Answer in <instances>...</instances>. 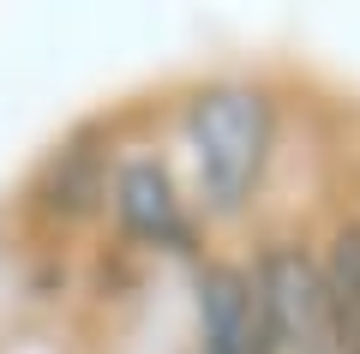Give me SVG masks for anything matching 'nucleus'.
Segmentation results:
<instances>
[{
  "instance_id": "obj_3",
  "label": "nucleus",
  "mask_w": 360,
  "mask_h": 354,
  "mask_svg": "<svg viewBox=\"0 0 360 354\" xmlns=\"http://www.w3.org/2000/svg\"><path fill=\"white\" fill-rule=\"evenodd\" d=\"M115 222L120 234H132L139 246H162V253H193V216L180 204L174 180H168L162 163L150 156H132V163L115 168Z\"/></svg>"
},
{
  "instance_id": "obj_4",
  "label": "nucleus",
  "mask_w": 360,
  "mask_h": 354,
  "mask_svg": "<svg viewBox=\"0 0 360 354\" xmlns=\"http://www.w3.org/2000/svg\"><path fill=\"white\" fill-rule=\"evenodd\" d=\"M198 354H258V306L246 270L210 265L198 277Z\"/></svg>"
},
{
  "instance_id": "obj_2",
  "label": "nucleus",
  "mask_w": 360,
  "mask_h": 354,
  "mask_svg": "<svg viewBox=\"0 0 360 354\" xmlns=\"http://www.w3.org/2000/svg\"><path fill=\"white\" fill-rule=\"evenodd\" d=\"M252 306H258V354H330L324 270L300 246H270L252 265Z\"/></svg>"
},
{
  "instance_id": "obj_5",
  "label": "nucleus",
  "mask_w": 360,
  "mask_h": 354,
  "mask_svg": "<svg viewBox=\"0 0 360 354\" xmlns=\"http://www.w3.org/2000/svg\"><path fill=\"white\" fill-rule=\"evenodd\" d=\"M324 312H330V354H360V222L342 228L324 258Z\"/></svg>"
},
{
  "instance_id": "obj_1",
  "label": "nucleus",
  "mask_w": 360,
  "mask_h": 354,
  "mask_svg": "<svg viewBox=\"0 0 360 354\" xmlns=\"http://www.w3.org/2000/svg\"><path fill=\"white\" fill-rule=\"evenodd\" d=\"M270 139H276V114L270 96L252 84H210L186 108V151H193L198 198L205 210L234 216L258 192L270 163Z\"/></svg>"
}]
</instances>
